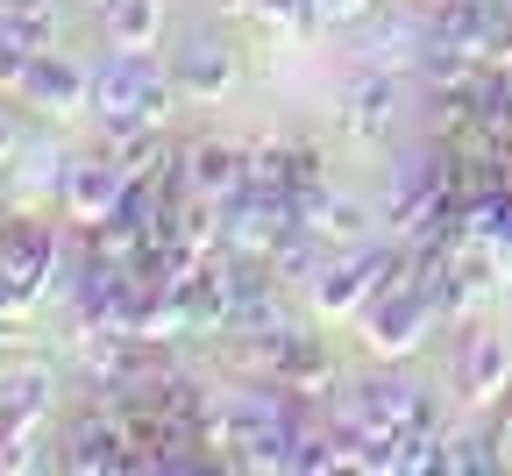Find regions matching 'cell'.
I'll list each match as a JSON object with an SVG mask.
<instances>
[{
    "label": "cell",
    "mask_w": 512,
    "mask_h": 476,
    "mask_svg": "<svg viewBox=\"0 0 512 476\" xmlns=\"http://www.w3.org/2000/svg\"><path fill=\"white\" fill-rule=\"evenodd\" d=\"M57 242L64 228L36 207H15L0 221V320H22L57 292Z\"/></svg>",
    "instance_id": "6da1fadb"
},
{
    "label": "cell",
    "mask_w": 512,
    "mask_h": 476,
    "mask_svg": "<svg viewBox=\"0 0 512 476\" xmlns=\"http://www.w3.org/2000/svg\"><path fill=\"white\" fill-rule=\"evenodd\" d=\"M178 79L157 64V50H114L93 64V114L100 128H128V121H164L178 107Z\"/></svg>",
    "instance_id": "7a4b0ae2"
},
{
    "label": "cell",
    "mask_w": 512,
    "mask_h": 476,
    "mask_svg": "<svg viewBox=\"0 0 512 476\" xmlns=\"http://www.w3.org/2000/svg\"><path fill=\"white\" fill-rule=\"evenodd\" d=\"M356 327H363V342H370L377 363H406L413 349H427V334L441 327V306H434V292L420 278H384V292L356 313Z\"/></svg>",
    "instance_id": "3957f363"
},
{
    "label": "cell",
    "mask_w": 512,
    "mask_h": 476,
    "mask_svg": "<svg viewBox=\"0 0 512 476\" xmlns=\"http://www.w3.org/2000/svg\"><path fill=\"white\" fill-rule=\"evenodd\" d=\"M50 398H57V377L50 363H15L0 370V469H36V434L50 420Z\"/></svg>",
    "instance_id": "277c9868"
},
{
    "label": "cell",
    "mask_w": 512,
    "mask_h": 476,
    "mask_svg": "<svg viewBox=\"0 0 512 476\" xmlns=\"http://www.w3.org/2000/svg\"><path fill=\"white\" fill-rule=\"evenodd\" d=\"M342 413H356L370 434H406V427L441 420V413H434V391H427L420 377H406V370H370V377H356V384L342 391Z\"/></svg>",
    "instance_id": "5b68a950"
},
{
    "label": "cell",
    "mask_w": 512,
    "mask_h": 476,
    "mask_svg": "<svg viewBox=\"0 0 512 476\" xmlns=\"http://www.w3.org/2000/svg\"><path fill=\"white\" fill-rule=\"evenodd\" d=\"M128 178H136V171H128L107 143L72 150V171H64V199H57V214H64V221H79V228H100V221L121 207Z\"/></svg>",
    "instance_id": "8992f818"
},
{
    "label": "cell",
    "mask_w": 512,
    "mask_h": 476,
    "mask_svg": "<svg viewBox=\"0 0 512 476\" xmlns=\"http://www.w3.org/2000/svg\"><path fill=\"white\" fill-rule=\"evenodd\" d=\"M249 185L299 199L313 185H328V150L313 135H264V143H249Z\"/></svg>",
    "instance_id": "52a82bcc"
},
{
    "label": "cell",
    "mask_w": 512,
    "mask_h": 476,
    "mask_svg": "<svg viewBox=\"0 0 512 476\" xmlns=\"http://www.w3.org/2000/svg\"><path fill=\"white\" fill-rule=\"evenodd\" d=\"M399 114H406V93L384 64H363V72L342 86V128L356 135L363 150H384L399 135Z\"/></svg>",
    "instance_id": "ba28073f"
},
{
    "label": "cell",
    "mask_w": 512,
    "mask_h": 476,
    "mask_svg": "<svg viewBox=\"0 0 512 476\" xmlns=\"http://www.w3.org/2000/svg\"><path fill=\"white\" fill-rule=\"evenodd\" d=\"M57 469H79V476H121V469H136V448H128L121 420L107 413L100 398H93V413H79L72 427H64Z\"/></svg>",
    "instance_id": "9c48e42d"
},
{
    "label": "cell",
    "mask_w": 512,
    "mask_h": 476,
    "mask_svg": "<svg viewBox=\"0 0 512 476\" xmlns=\"http://www.w3.org/2000/svg\"><path fill=\"white\" fill-rule=\"evenodd\" d=\"M15 100L36 107V114H79V107H93V72L72 50H36L22 86H15Z\"/></svg>",
    "instance_id": "30bf717a"
},
{
    "label": "cell",
    "mask_w": 512,
    "mask_h": 476,
    "mask_svg": "<svg viewBox=\"0 0 512 476\" xmlns=\"http://www.w3.org/2000/svg\"><path fill=\"white\" fill-rule=\"evenodd\" d=\"M64 171H72V150L43 143V135H22V150H15L8 164H0V185H8V199H15V207L50 214L57 199H64Z\"/></svg>",
    "instance_id": "8fae6325"
},
{
    "label": "cell",
    "mask_w": 512,
    "mask_h": 476,
    "mask_svg": "<svg viewBox=\"0 0 512 476\" xmlns=\"http://www.w3.org/2000/svg\"><path fill=\"white\" fill-rule=\"evenodd\" d=\"M178 171H185V192L192 199H235L249 185V143H235V135H200V143L178 150Z\"/></svg>",
    "instance_id": "7c38bea8"
},
{
    "label": "cell",
    "mask_w": 512,
    "mask_h": 476,
    "mask_svg": "<svg viewBox=\"0 0 512 476\" xmlns=\"http://www.w3.org/2000/svg\"><path fill=\"white\" fill-rule=\"evenodd\" d=\"M456 391L463 405H498L512 391V342L498 327H470L463 349H456Z\"/></svg>",
    "instance_id": "4fadbf2b"
},
{
    "label": "cell",
    "mask_w": 512,
    "mask_h": 476,
    "mask_svg": "<svg viewBox=\"0 0 512 476\" xmlns=\"http://www.w3.org/2000/svg\"><path fill=\"white\" fill-rule=\"evenodd\" d=\"M171 79H178L185 100H221V93L235 86V43L214 36V29L185 36V43L171 50Z\"/></svg>",
    "instance_id": "5bb4252c"
},
{
    "label": "cell",
    "mask_w": 512,
    "mask_h": 476,
    "mask_svg": "<svg viewBox=\"0 0 512 476\" xmlns=\"http://www.w3.org/2000/svg\"><path fill=\"white\" fill-rule=\"evenodd\" d=\"M299 228H313L320 242H335V249H356V242H370V207L356 192H335V178H328V185L299 192Z\"/></svg>",
    "instance_id": "9a60e30c"
},
{
    "label": "cell",
    "mask_w": 512,
    "mask_h": 476,
    "mask_svg": "<svg viewBox=\"0 0 512 476\" xmlns=\"http://www.w3.org/2000/svg\"><path fill=\"white\" fill-rule=\"evenodd\" d=\"M100 22L114 50H157L164 43V0H100Z\"/></svg>",
    "instance_id": "2e32d148"
},
{
    "label": "cell",
    "mask_w": 512,
    "mask_h": 476,
    "mask_svg": "<svg viewBox=\"0 0 512 476\" xmlns=\"http://www.w3.org/2000/svg\"><path fill=\"white\" fill-rule=\"evenodd\" d=\"M470 242H484L491 256L512 263V185H484L470 199Z\"/></svg>",
    "instance_id": "e0dca14e"
},
{
    "label": "cell",
    "mask_w": 512,
    "mask_h": 476,
    "mask_svg": "<svg viewBox=\"0 0 512 476\" xmlns=\"http://www.w3.org/2000/svg\"><path fill=\"white\" fill-rule=\"evenodd\" d=\"M328 256H335V242H320L313 228H292L271 249V270H278V285H313L320 270H328Z\"/></svg>",
    "instance_id": "ac0fdd59"
},
{
    "label": "cell",
    "mask_w": 512,
    "mask_h": 476,
    "mask_svg": "<svg viewBox=\"0 0 512 476\" xmlns=\"http://www.w3.org/2000/svg\"><path fill=\"white\" fill-rule=\"evenodd\" d=\"M235 8H249L256 22H271V29H285V36L320 29V22H313V0H235Z\"/></svg>",
    "instance_id": "d6986e66"
},
{
    "label": "cell",
    "mask_w": 512,
    "mask_h": 476,
    "mask_svg": "<svg viewBox=\"0 0 512 476\" xmlns=\"http://www.w3.org/2000/svg\"><path fill=\"white\" fill-rule=\"evenodd\" d=\"M377 0H313V22L320 29H342V22H370Z\"/></svg>",
    "instance_id": "ffe728a7"
},
{
    "label": "cell",
    "mask_w": 512,
    "mask_h": 476,
    "mask_svg": "<svg viewBox=\"0 0 512 476\" xmlns=\"http://www.w3.org/2000/svg\"><path fill=\"white\" fill-rule=\"evenodd\" d=\"M22 150V121H15V107H0V164H8Z\"/></svg>",
    "instance_id": "44dd1931"
},
{
    "label": "cell",
    "mask_w": 512,
    "mask_h": 476,
    "mask_svg": "<svg viewBox=\"0 0 512 476\" xmlns=\"http://www.w3.org/2000/svg\"><path fill=\"white\" fill-rule=\"evenodd\" d=\"M498 441H505V469H512V413L498 420Z\"/></svg>",
    "instance_id": "7402d4cb"
},
{
    "label": "cell",
    "mask_w": 512,
    "mask_h": 476,
    "mask_svg": "<svg viewBox=\"0 0 512 476\" xmlns=\"http://www.w3.org/2000/svg\"><path fill=\"white\" fill-rule=\"evenodd\" d=\"M8 214H15V199H8V185H0V221H8Z\"/></svg>",
    "instance_id": "603a6c76"
}]
</instances>
